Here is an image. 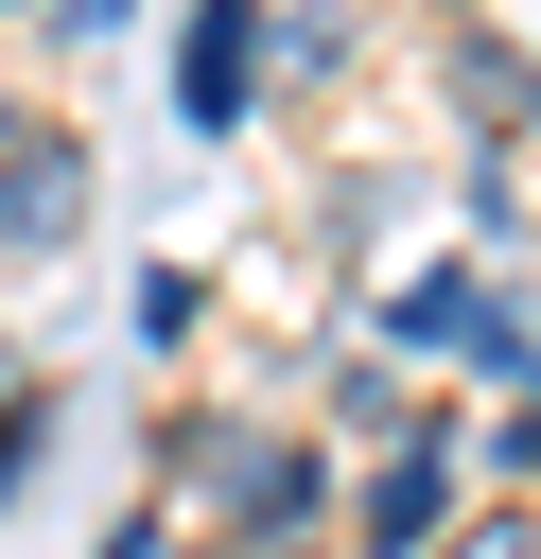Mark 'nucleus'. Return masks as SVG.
I'll return each instance as SVG.
<instances>
[{
	"label": "nucleus",
	"mask_w": 541,
	"mask_h": 559,
	"mask_svg": "<svg viewBox=\"0 0 541 559\" xmlns=\"http://www.w3.org/2000/svg\"><path fill=\"white\" fill-rule=\"evenodd\" d=\"M192 472L227 489L244 559H262V542H297V524L332 507V454H314V437H227V419H192Z\"/></svg>",
	"instance_id": "nucleus-1"
},
{
	"label": "nucleus",
	"mask_w": 541,
	"mask_h": 559,
	"mask_svg": "<svg viewBox=\"0 0 541 559\" xmlns=\"http://www.w3.org/2000/svg\"><path fill=\"white\" fill-rule=\"evenodd\" d=\"M384 314H401V332H419V349H454V367H506V384H524V367H541V349H524V314H506V297H489V280H471V262H436V280H401V297H384Z\"/></svg>",
	"instance_id": "nucleus-2"
},
{
	"label": "nucleus",
	"mask_w": 541,
	"mask_h": 559,
	"mask_svg": "<svg viewBox=\"0 0 541 559\" xmlns=\"http://www.w3.org/2000/svg\"><path fill=\"white\" fill-rule=\"evenodd\" d=\"M436 507H454V454H436V419H401V454L366 472V559H419Z\"/></svg>",
	"instance_id": "nucleus-3"
},
{
	"label": "nucleus",
	"mask_w": 541,
	"mask_h": 559,
	"mask_svg": "<svg viewBox=\"0 0 541 559\" xmlns=\"http://www.w3.org/2000/svg\"><path fill=\"white\" fill-rule=\"evenodd\" d=\"M70 227H87V157H70V140H17V157H0V245L35 262V245H70Z\"/></svg>",
	"instance_id": "nucleus-4"
},
{
	"label": "nucleus",
	"mask_w": 541,
	"mask_h": 559,
	"mask_svg": "<svg viewBox=\"0 0 541 559\" xmlns=\"http://www.w3.org/2000/svg\"><path fill=\"white\" fill-rule=\"evenodd\" d=\"M244 17L262 0H192V35H175V105L192 122H244Z\"/></svg>",
	"instance_id": "nucleus-5"
},
{
	"label": "nucleus",
	"mask_w": 541,
	"mask_h": 559,
	"mask_svg": "<svg viewBox=\"0 0 541 559\" xmlns=\"http://www.w3.org/2000/svg\"><path fill=\"white\" fill-rule=\"evenodd\" d=\"M489 454H506V472H541V367L506 384V437H489Z\"/></svg>",
	"instance_id": "nucleus-6"
},
{
	"label": "nucleus",
	"mask_w": 541,
	"mask_h": 559,
	"mask_svg": "<svg viewBox=\"0 0 541 559\" xmlns=\"http://www.w3.org/2000/svg\"><path fill=\"white\" fill-rule=\"evenodd\" d=\"M17 489H35V402L0 419V507H17Z\"/></svg>",
	"instance_id": "nucleus-7"
},
{
	"label": "nucleus",
	"mask_w": 541,
	"mask_h": 559,
	"mask_svg": "<svg viewBox=\"0 0 541 559\" xmlns=\"http://www.w3.org/2000/svg\"><path fill=\"white\" fill-rule=\"evenodd\" d=\"M454 559H541V542H524V524H471V542H454Z\"/></svg>",
	"instance_id": "nucleus-8"
},
{
	"label": "nucleus",
	"mask_w": 541,
	"mask_h": 559,
	"mask_svg": "<svg viewBox=\"0 0 541 559\" xmlns=\"http://www.w3.org/2000/svg\"><path fill=\"white\" fill-rule=\"evenodd\" d=\"M105 559H157V524H122V542H105Z\"/></svg>",
	"instance_id": "nucleus-9"
},
{
	"label": "nucleus",
	"mask_w": 541,
	"mask_h": 559,
	"mask_svg": "<svg viewBox=\"0 0 541 559\" xmlns=\"http://www.w3.org/2000/svg\"><path fill=\"white\" fill-rule=\"evenodd\" d=\"M262 559H314V542H262Z\"/></svg>",
	"instance_id": "nucleus-10"
},
{
	"label": "nucleus",
	"mask_w": 541,
	"mask_h": 559,
	"mask_svg": "<svg viewBox=\"0 0 541 559\" xmlns=\"http://www.w3.org/2000/svg\"><path fill=\"white\" fill-rule=\"evenodd\" d=\"M0 384H17V349H0Z\"/></svg>",
	"instance_id": "nucleus-11"
},
{
	"label": "nucleus",
	"mask_w": 541,
	"mask_h": 559,
	"mask_svg": "<svg viewBox=\"0 0 541 559\" xmlns=\"http://www.w3.org/2000/svg\"><path fill=\"white\" fill-rule=\"evenodd\" d=\"M0 157H17V122H0Z\"/></svg>",
	"instance_id": "nucleus-12"
}]
</instances>
